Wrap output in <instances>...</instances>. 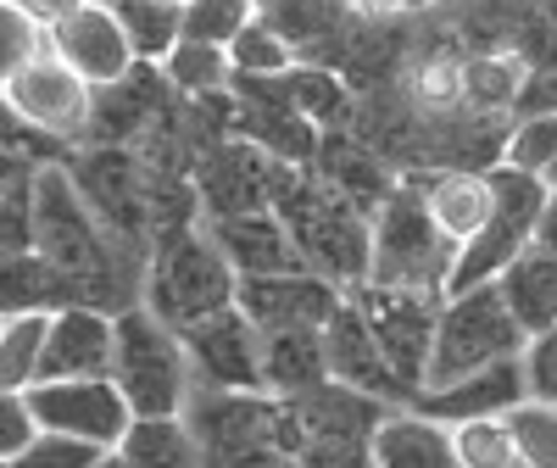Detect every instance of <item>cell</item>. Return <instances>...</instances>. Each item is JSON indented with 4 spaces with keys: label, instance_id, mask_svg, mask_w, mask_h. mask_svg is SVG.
Instances as JSON below:
<instances>
[{
    "label": "cell",
    "instance_id": "4",
    "mask_svg": "<svg viewBox=\"0 0 557 468\" xmlns=\"http://www.w3.org/2000/svg\"><path fill=\"white\" fill-rule=\"evenodd\" d=\"M112 380L123 385L134 412H190L201 380L184 330L168 323L157 307L134 301L117 312V357H112Z\"/></svg>",
    "mask_w": 557,
    "mask_h": 468
},
{
    "label": "cell",
    "instance_id": "38",
    "mask_svg": "<svg viewBox=\"0 0 557 468\" xmlns=\"http://www.w3.org/2000/svg\"><path fill=\"white\" fill-rule=\"evenodd\" d=\"M12 7H23L34 23H45V28H57V23H67L78 7H89V0H12Z\"/></svg>",
    "mask_w": 557,
    "mask_h": 468
},
{
    "label": "cell",
    "instance_id": "1",
    "mask_svg": "<svg viewBox=\"0 0 557 468\" xmlns=\"http://www.w3.org/2000/svg\"><path fill=\"white\" fill-rule=\"evenodd\" d=\"M207 468H301V412L278 391H212L190 402Z\"/></svg>",
    "mask_w": 557,
    "mask_h": 468
},
{
    "label": "cell",
    "instance_id": "2",
    "mask_svg": "<svg viewBox=\"0 0 557 468\" xmlns=\"http://www.w3.org/2000/svg\"><path fill=\"white\" fill-rule=\"evenodd\" d=\"M451 268H457V246L430 218L424 190H418V184L391 190L380 201L374 223H368V273H362V285L446 296L451 291Z\"/></svg>",
    "mask_w": 557,
    "mask_h": 468
},
{
    "label": "cell",
    "instance_id": "35",
    "mask_svg": "<svg viewBox=\"0 0 557 468\" xmlns=\"http://www.w3.org/2000/svg\"><path fill=\"white\" fill-rule=\"evenodd\" d=\"M524 373H530V396L557 402V323H552V330H541V335H530Z\"/></svg>",
    "mask_w": 557,
    "mask_h": 468
},
{
    "label": "cell",
    "instance_id": "42",
    "mask_svg": "<svg viewBox=\"0 0 557 468\" xmlns=\"http://www.w3.org/2000/svg\"><path fill=\"white\" fill-rule=\"evenodd\" d=\"M546 184H552V196H557V168H552V173H546Z\"/></svg>",
    "mask_w": 557,
    "mask_h": 468
},
{
    "label": "cell",
    "instance_id": "41",
    "mask_svg": "<svg viewBox=\"0 0 557 468\" xmlns=\"http://www.w3.org/2000/svg\"><path fill=\"white\" fill-rule=\"evenodd\" d=\"M96 468H134V463H128V457H117V452H107V457H101Z\"/></svg>",
    "mask_w": 557,
    "mask_h": 468
},
{
    "label": "cell",
    "instance_id": "17",
    "mask_svg": "<svg viewBox=\"0 0 557 468\" xmlns=\"http://www.w3.org/2000/svg\"><path fill=\"white\" fill-rule=\"evenodd\" d=\"M524 396H530L524 357H507V362L462 373V380H451V385H430L424 396H418V407L446 418V424H469V418H502V412H513Z\"/></svg>",
    "mask_w": 557,
    "mask_h": 468
},
{
    "label": "cell",
    "instance_id": "13",
    "mask_svg": "<svg viewBox=\"0 0 557 468\" xmlns=\"http://www.w3.org/2000/svg\"><path fill=\"white\" fill-rule=\"evenodd\" d=\"M323 352H330V380L351 385V391H368V396H380V402H412L407 380L396 373L385 341L374 335V323H368L362 301L346 296V307L323 323Z\"/></svg>",
    "mask_w": 557,
    "mask_h": 468
},
{
    "label": "cell",
    "instance_id": "22",
    "mask_svg": "<svg viewBox=\"0 0 557 468\" xmlns=\"http://www.w3.org/2000/svg\"><path fill=\"white\" fill-rule=\"evenodd\" d=\"M162 67V78L173 84V89H184V96H223L228 84H235V51L228 45H218V39H196V34H184L173 51L157 62Z\"/></svg>",
    "mask_w": 557,
    "mask_h": 468
},
{
    "label": "cell",
    "instance_id": "30",
    "mask_svg": "<svg viewBox=\"0 0 557 468\" xmlns=\"http://www.w3.org/2000/svg\"><path fill=\"white\" fill-rule=\"evenodd\" d=\"M39 57H51V28L34 23L12 0H0V78L34 67Z\"/></svg>",
    "mask_w": 557,
    "mask_h": 468
},
{
    "label": "cell",
    "instance_id": "15",
    "mask_svg": "<svg viewBox=\"0 0 557 468\" xmlns=\"http://www.w3.org/2000/svg\"><path fill=\"white\" fill-rule=\"evenodd\" d=\"M207 229L218 234V246L228 251V262L246 273H290V268H312L301 234L290 223H278L273 207H240V212H218L207 218Z\"/></svg>",
    "mask_w": 557,
    "mask_h": 468
},
{
    "label": "cell",
    "instance_id": "23",
    "mask_svg": "<svg viewBox=\"0 0 557 468\" xmlns=\"http://www.w3.org/2000/svg\"><path fill=\"white\" fill-rule=\"evenodd\" d=\"M73 301V285L39 251H7L0 268V312H57Z\"/></svg>",
    "mask_w": 557,
    "mask_h": 468
},
{
    "label": "cell",
    "instance_id": "19",
    "mask_svg": "<svg viewBox=\"0 0 557 468\" xmlns=\"http://www.w3.org/2000/svg\"><path fill=\"white\" fill-rule=\"evenodd\" d=\"M112 452L134 468H207L190 412H134L128 435Z\"/></svg>",
    "mask_w": 557,
    "mask_h": 468
},
{
    "label": "cell",
    "instance_id": "20",
    "mask_svg": "<svg viewBox=\"0 0 557 468\" xmlns=\"http://www.w3.org/2000/svg\"><path fill=\"white\" fill-rule=\"evenodd\" d=\"M262 380L278 396H301V391L330 385L323 330H262Z\"/></svg>",
    "mask_w": 557,
    "mask_h": 468
},
{
    "label": "cell",
    "instance_id": "43",
    "mask_svg": "<svg viewBox=\"0 0 557 468\" xmlns=\"http://www.w3.org/2000/svg\"><path fill=\"white\" fill-rule=\"evenodd\" d=\"M168 7H178V12H184V7H190V0H168Z\"/></svg>",
    "mask_w": 557,
    "mask_h": 468
},
{
    "label": "cell",
    "instance_id": "34",
    "mask_svg": "<svg viewBox=\"0 0 557 468\" xmlns=\"http://www.w3.org/2000/svg\"><path fill=\"white\" fill-rule=\"evenodd\" d=\"M39 430H45V424H39L28 391H0V457H17Z\"/></svg>",
    "mask_w": 557,
    "mask_h": 468
},
{
    "label": "cell",
    "instance_id": "3",
    "mask_svg": "<svg viewBox=\"0 0 557 468\" xmlns=\"http://www.w3.org/2000/svg\"><path fill=\"white\" fill-rule=\"evenodd\" d=\"M235 301H240V268L228 262L218 234L207 223L168 229L157 241V251H151L146 307H157L168 323H178V330H190V323L235 307Z\"/></svg>",
    "mask_w": 557,
    "mask_h": 468
},
{
    "label": "cell",
    "instance_id": "29",
    "mask_svg": "<svg viewBox=\"0 0 557 468\" xmlns=\"http://www.w3.org/2000/svg\"><path fill=\"white\" fill-rule=\"evenodd\" d=\"M502 162H513L524 173H552L557 168V112H541V118H513L502 139Z\"/></svg>",
    "mask_w": 557,
    "mask_h": 468
},
{
    "label": "cell",
    "instance_id": "32",
    "mask_svg": "<svg viewBox=\"0 0 557 468\" xmlns=\"http://www.w3.org/2000/svg\"><path fill=\"white\" fill-rule=\"evenodd\" d=\"M507 424L519 435V452L530 468H557V402H541V396H524Z\"/></svg>",
    "mask_w": 557,
    "mask_h": 468
},
{
    "label": "cell",
    "instance_id": "26",
    "mask_svg": "<svg viewBox=\"0 0 557 468\" xmlns=\"http://www.w3.org/2000/svg\"><path fill=\"white\" fill-rule=\"evenodd\" d=\"M451 430H457L462 468H530L513 424H507V412L502 418H469V424H451Z\"/></svg>",
    "mask_w": 557,
    "mask_h": 468
},
{
    "label": "cell",
    "instance_id": "39",
    "mask_svg": "<svg viewBox=\"0 0 557 468\" xmlns=\"http://www.w3.org/2000/svg\"><path fill=\"white\" fill-rule=\"evenodd\" d=\"M535 241H541V246H552V251H557V196H552V201H546V218H541V234H535Z\"/></svg>",
    "mask_w": 557,
    "mask_h": 468
},
{
    "label": "cell",
    "instance_id": "27",
    "mask_svg": "<svg viewBox=\"0 0 557 468\" xmlns=\"http://www.w3.org/2000/svg\"><path fill=\"white\" fill-rule=\"evenodd\" d=\"M235 67L240 73H257V78H278V73H290L296 67V39L278 28L273 17H251L240 34H235Z\"/></svg>",
    "mask_w": 557,
    "mask_h": 468
},
{
    "label": "cell",
    "instance_id": "8",
    "mask_svg": "<svg viewBox=\"0 0 557 468\" xmlns=\"http://www.w3.org/2000/svg\"><path fill=\"white\" fill-rule=\"evenodd\" d=\"M28 402H34L45 430L96 441L107 452L134 424V407H128V396H123V385L112 380V373H84V380H34Z\"/></svg>",
    "mask_w": 557,
    "mask_h": 468
},
{
    "label": "cell",
    "instance_id": "5",
    "mask_svg": "<svg viewBox=\"0 0 557 468\" xmlns=\"http://www.w3.org/2000/svg\"><path fill=\"white\" fill-rule=\"evenodd\" d=\"M530 330L519 323L513 301L502 296V285H469V291H451L441 296V318H435V352H430V385H451L474 368L507 362V357H524ZM418 391V396H424Z\"/></svg>",
    "mask_w": 557,
    "mask_h": 468
},
{
    "label": "cell",
    "instance_id": "10",
    "mask_svg": "<svg viewBox=\"0 0 557 468\" xmlns=\"http://www.w3.org/2000/svg\"><path fill=\"white\" fill-rule=\"evenodd\" d=\"M184 346H190L201 385H212V391H268V380H262V323L240 301L190 323Z\"/></svg>",
    "mask_w": 557,
    "mask_h": 468
},
{
    "label": "cell",
    "instance_id": "6",
    "mask_svg": "<svg viewBox=\"0 0 557 468\" xmlns=\"http://www.w3.org/2000/svg\"><path fill=\"white\" fill-rule=\"evenodd\" d=\"M491 184H496V212H491V223L474 234V241L457 251L451 291H469V285H491V279H502L507 262H513L524 246H535V234H541L552 184L541 173H524L513 162H502V157L491 162Z\"/></svg>",
    "mask_w": 557,
    "mask_h": 468
},
{
    "label": "cell",
    "instance_id": "40",
    "mask_svg": "<svg viewBox=\"0 0 557 468\" xmlns=\"http://www.w3.org/2000/svg\"><path fill=\"white\" fill-rule=\"evenodd\" d=\"M251 7H257V17H278V12H290L296 0H251Z\"/></svg>",
    "mask_w": 557,
    "mask_h": 468
},
{
    "label": "cell",
    "instance_id": "21",
    "mask_svg": "<svg viewBox=\"0 0 557 468\" xmlns=\"http://www.w3.org/2000/svg\"><path fill=\"white\" fill-rule=\"evenodd\" d=\"M502 285V296L513 301V312H519V323L530 335H541V330H552L557 323V251L552 246H524L513 262H507V273L496 279Z\"/></svg>",
    "mask_w": 557,
    "mask_h": 468
},
{
    "label": "cell",
    "instance_id": "24",
    "mask_svg": "<svg viewBox=\"0 0 557 468\" xmlns=\"http://www.w3.org/2000/svg\"><path fill=\"white\" fill-rule=\"evenodd\" d=\"M51 346V312H0V385L28 391Z\"/></svg>",
    "mask_w": 557,
    "mask_h": 468
},
{
    "label": "cell",
    "instance_id": "11",
    "mask_svg": "<svg viewBox=\"0 0 557 468\" xmlns=\"http://www.w3.org/2000/svg\"><path fill=\"white\" fill-rule=\"evenodd\" d=\"M374 323V335L385 341L396 373L407 380L412 402L430 380V352H435V318H441V296H418V291H385V285H357L351 291Z\"/></svg>",
    "mask_w": 557,
    "mask_h": 468
},
{
    "label": "cell",
    "instance_id": "7",
    "mask_svg": "<svg viewBox=\"0 0 557 468\" xmlns=\"http://www.w3.org/2000/svg\"><path fill=\"white\" fill-rule=\"evenodd\" d=\"M0 101H7L12 118H23V123H34L45 134H57L62 146H73V139H84L89 128H96L101 89L51 51V57H39L34 67L0 78Z\"/></svg>",
    "mask_w": 557,
    "mask_h": 468
},
{
    "label": "cell",
    "instance_id": "25",
    "mask_svg": "<svg viewBox=\"0 0 557 468\" xmlns=\"http://www.w3.org/2000/svg\"><path fill=\"white\" fill-rule=\"evenodd\" d=\"M107 7L123 17V28L134 34V45H139L146 62H162L184 39V12L168 7V0H107Z\"/></svg>",
    "mask_w": 557,
    "mask_h": 468
},
{
    "label": "cell",
    "instance_id": "9",
    "mask_svg": "<svg viewBox=\"0 0 557 468\" xmlns=\"http://www.w3.org/2000/svg\"><path fill=\"white\" fill-rule=\"evenodd\" d=\"M346 285L323 268H290V273H246L240 279V307L262 330H323L341 307Z\"/></svg>",
    "mask_w": 557,
    "mask_h": 468
},
{
    "label": "cell",
    "instance_id": "12",
    "mask_svg": "<svg viewBox=\"0 0 557 468\" xmlns=\"http://www.w3.org/2000/svg\"><path fill=\"white\" fill-rule=\"evenodd\" d=\"M51 51L78 67L96 89H112L123 78H134L139 67H146V57H139L134 34L123 28V17L107 7V0H89V7H78L67 23L51 28Z\"/></svg>",
    "mask_w": 557,
    "mask_h": 468
},
{
    "label": "cell",
    "instance_id": "28",
    "mask_svg": "<svg viewBox=\"0 0 557 468\" xmlns=\"http://www.w3.org/2000/svg\"><path fill=\"white\" fill-rule=\"evenodd\" d=\"M462 78H469V101H474V107L513 118L530 67H524L519 57H474V62H462Z\"/></svg>",
    "mask_w": 557,
    "mask_h": 468
},
{
    "label": "cell",
    "instance_id": "14",
    "mask_svg": "<svg viewBox=\"0 0 557 468\" xmlns=\"http://www.w3.org/2000/svg\"><path fill=\"white\" fill-rule=\"evenodd\" d=\"M112 357H117V312L96 301H67L51 312V346H45L39 380L112 373Z\"/></svg>",
    "mask_w": 557,
    "mask_h": 468
},
{
    "label": "cell",
    "instance_id": "16",
    "mask_svg": "<svg viewBox=\"0 0 557 468\" xmlns=\"http://www.w3.org/2000/svg\"><path fill=\"white\" fill-rule=\"evenodd\" d=\"M368 457H374V468H462L457 430L446 418L424 412L418 402H396L380 412Z\"/></svg>",
    "mask_w": 557,
    "mask_h": 468
},
{
    "label": "cell",
    "instance_id": "33",
    "mask_svg": "<svg viewBox=\"0 0 557 468\" xmlns=\"http://www.w3.org/2000/svg\"><path fill=\"white\" fill-rule=\"evenodd\" d=\"M251 17H257L251 0H190V7H184V34L235 45V34H240Z\"/></svg>",
    "mask_w": 557,
    "mask_h": 468
},
{
    "label": "cell",
    "instance_id": "31",
    "mask_svg": "<svg viewBox=\"0 0 557 468\" xmlns=\"http://www.w3.org/2000/svg\"><path fill=\"white\" fill-rule=\"evenodd\" d=\"M107 457V446L96 441H78V435H62V430H39L17 457H0V468H96Z\"/></svg>",
    "mask_w": 557,
    "mask_h": 468
},
{
    "label": "cell",
    "instance_id": "36",
    "mask_svg": "<svg viewBox=\"0 0 557 468\" xmlns=\"http://www.w3.org/2000/svg\"><path fill=\"white\" fill-rule=\"evenodd\" d=\"M418 101H424V107H457V101H469L462 62H430L424 73H418Z\"/></svg>",
    "mask_w": 557,
    "mask_h": 468
},
{
    "label": "cell",
    "instance_id": "18",
    "mask_svg": "<svg viewBox=\"0 0 557 468\" xmlns=\"http://www.w3.org/2000/svg\"><path fill=\"white\" fill-rule=\"evenodd\" d=\"M418 190H424V207H430V218L441 223V234L462 251L474 241V234L491 223V212H496V184H491V168L485 173H474V168H441V173H430V178H412Z\"/></svg>",
    "mask_w": 557,
    "mask_h": 468
},
{
    "label": "cell",
    "instance_id": "37",
    "mask_svg": "<svg viewBox=\"0 0 557 468\" xmlns=\"http://www.w3.org/2000/svg\"><path fill=\"white\" fill-rule=\"evenodd\" d=\"M541 112H557V67H530V78L519 89L513 118H541Z\"/></svg>",
    "mask_w": 557,
    "mask_h": 468
}]
</instances>
